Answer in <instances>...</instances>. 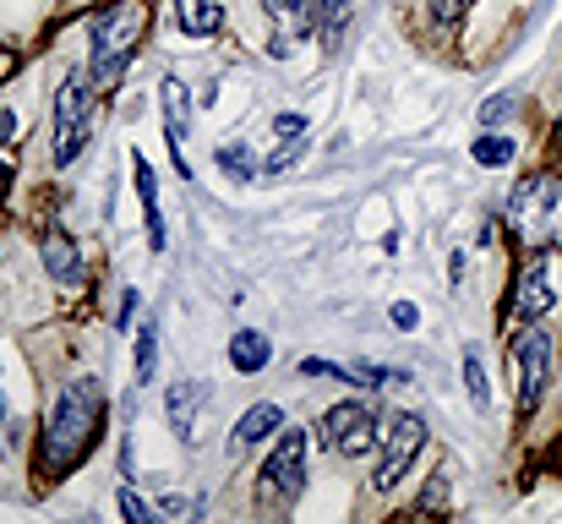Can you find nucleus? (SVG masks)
I'll use <instances>...</instances> for the list:
<instances>
[{"mask_svg":"<svg viewBox=\"0 0 562 524\" xmlns=\"http://www.w3.org/2000/svg\"><path fill=\"white\" fill-rule=\"evenodd\" d=\"M176 5V22L187 38H213L224 27V5L218 0H170Z\"/></svg>","mask_w":562,"mask_h":524,"instance_id":"obj_14","label":"nucleus"},{"mask_svg":"<svg viewBox=\"0 0 562 524\" xmlns=\"http://www.w3.org/2000/svg\"><path fill=\"white\" fill-rule=\"evenodd\" d=\"M159 371V328L154 317H143V334H137V382H154Z\"/></svg>","mask_w":562,"mask_h":524,"instance_id":"obj_21","label":"nucleus"},{"mask_svg":"<svg viewBox=\"0 0 562 524\" xmlns=\"http://www.w3.org/2000/svg\"><path fill=\"white\" fill-rule=\"evenodd\" d=\"M464 11H470V0H431V22H442V27L459 22Z\"/></svg>","mask_w":562,"mask_h":524,"instance_id":"obj_28","label":"nucleus"},{"mask_svg":"<svg viewBox=\"0 0 562 524\" xmlns=\"http://www.w3.org/2000/svg\"><path fill=\"white\" fill-rule=\"evenodd\" d=\"M306 143H312V137H284V143H279V148L268 154V165H262V175H284L290 165H295V159H301V154H306Z\"/></svg>","mask_w":562,"mask_h":524,"instance_id":"obj_22","label":"nucleus"},{"mask_svg":"<svg viewBox=\"0 0 562 524\" xmlns=\"http://www.w3.org/2000/svg\"><path fill=\"white\" fill-rule=\"evenodd\" d=\"M323 443H328L334 454H345V459H361V454H372V448H376V415H372V404H361V399H345V404H334V410L323 415Z\"/></svg>","mask_w":562,"mask_h":524,"instance_id":"obj_6","label":"nucleus"},{"mask_svg":"<svg viewBox=\"0 0 562 524\" xmlns=\"http://www.w3.org/2000/svg\"><path fill=\"white\" fill-rule=\"evenodd\" d=\"M132 186H137V197H143L148 241H154V252H159V246H165V208H159V175H154V165H148L143 154H132Z\"/></svg>","mask_w":562,"mask_h":524,"instance_id":"obj_13","label":"nucleus"},{"mask_svg":"<svg viewBox=\"0 0 562 524\" xmlns=\"http://www.w3.org/2000/svg\"><path fill=\"white\" fill-rule=\"evenodd\" d=\"M442 503H448V465H442V470L431 476V487L420 492V503H415V509H420V514H437Z\"/></svg>","mask_w":562,"mask_h":524,"instance_id":"obj_26","label":"nucleus"},{"mask_svg":"<svg viewBox=\"0 0 562 524\" xmlns=\"http://www.w3.org/2000/svg\"><path fill=\"white\" fill-rule=\"evenodd\" d=\"M262 481H268V498L279 503H295L301 487H306V432H284L279 426V443L262 465Z\"/></svg>","mask_w":562,"mask_h":524,"instance_id":"obj_7","label":"nucleus"},{"mask_svg":"<svg viewBox=\"0 0 562 524\" xmlns=\"http://www.w3.org/2000/svg\"><path fill=\"white\" fill-rule=\"evenodd\" d=\"M273 137H279V143H284V137H306V121H301V115H279V121H273Z\"/></svg>","mask_w":562,"mask_h":524,"instance_id":"obj_29","label":"nucleus"},{"mask_svg":"<svg viewBox=\"0 0 562 524\" xmlns=\"http://www.w3.org/2000/svg\"><path fill=\"white\" fill-rule=\"evenodd\" d=\"M5 186H11V170H5V159H0V191H5Z\"/></svg>","mask_w":562,"mask_h":524,"instance_id":"obj_33","label":"nucleus"},{"mask_svg":"<svg viewBox=\"0 0 562 524\" xmlns=\"http://www.w3.org/2000/svg\"><path fill=\"white\" fill-rule=\"evenodd\" d=\"M508 360H514L519 415H536V404H541V393H547V377H552V339H547L536 323H525V334L514 339Z\"/></svg>","mask_w":562,"mask_h":524,"instance_id":"obj_4","label":"nucleus"},{"mask_svg":"<svg viewBox=\"0 0 562 524\" xmlns=\"http://www.w3.org/2000/svg\"><path fill=\"white\" fill-rule=\"evenodd\" d=\"M262 5L284 33H312L317 27V0H262Z\"/></svg>","mask_w":562,"mask_h":524,"instance_id":"obj_17","label":"nucleus"},{"mask_svg":"<svg viewBox=\"0 0 562 524\" xmlns=\"http://www.w3.org/2000/svg\"><path fill=\"white\" fill-rule=\"evenodd\" d=\"M16 137V115L11 110H0V143H11Z\"/></svg>","mask_w":562,"mask_h":524,"instance_id":"obj_32","label":"nucleus"},{"mask_svg":"<svg viewBox=\"0 0 562 524\" xmlns=\"http://www.w3.org/2000/svg\"><path fill=\"white\" fill-rule=\"evenodd\" d=\"M420 448H426V421L409 415V410H398V415L387 421V437H382V459H376V476H372L376 492H393L398 476L415 465Z\"/></svg>","mask_w":562,"mask_h":524,"instance_id":"obj_5","label":"nucleus"},{"mask_svg":"<svg viewBox=\"0 0 562 524\" xmlns=\"http://www.w3.org/2000/svg\"><path fill=\"white\" fill-rule=\"evenodd\" d=\"M475 165H514V143L497 137V132H486V137L475 143Z\"/></svg>","mask_w":562,"mask_h":524,"instance_id":"obj_23","label":"nucleus"},{"mask_svg":"<svg viewBox=\"0 0 562 524\" xmlns=\"http://www.w3.org/2000/svg\"><path fill=\"white\" fill-rule=\"evenodd\" d=\"M44 268H49V279L60 290H77L82 285V257H77V246H71L66 230H44Z\"/></svg>","mask_w":562,"mask_h":524,"instance_id":"obj_12","label":"nucleus"},{"mask_svg":"<svg viewBox=\"0 0 562 524\" xmlns=\"http://www.w3.org/2000/svg\"><path fill=\"white\" fill-rule=\"evenodd\" d=\"M350 11H356V0H317V38H323L328 49H339Z\"/></svg>","mask_w":562,"mask_h":524,"instance_id":"obj_18","label":"nucleus"},{"mask_svg":"<svg viewBox=\"0 0 562 524\" xmlns=\"http://www.w3.org/2000/svg\"><path fill=\"white\" fill-rule=\"evenodd\" d=\"M514 110H519V93H497V99L481 104V126H503Z\"/></svg>","mask_w":562,"mask_h":524,"instance_id":"obj_25","label":"nucleus"},{"mask_svg":"<svg viewBox=\"0 0 562 524\" xmlns=\"http://www.w3.org/2000/svg\"><path fill=\"white\" fill-rule=\"evenodd\" d=\"M415 323H420V312H415L409 301H398V306H393V328H415Z\"/></svg>","mask_w":562,"mask_h":524,"instance_id":"obj_31","label":"nucleus"},{"mask_svg":"<svg viewBox=\"0 0 562 524\" xmlns=\"http://www.w3.org/2000/svg\"><path fill=\"white\" fill-rule=\"evenodd\" d=\"M552 306L558 301H552V285H547V257H530L519 268V285H514V317L519 323H541Z\"/></svg>","mask_w":562,"mask_h":524,"instance_id":"obj_10","label":"nucleus"},{"mask_svg":"<svg viewBox=\"0 0 562 524\" xmlns=\"http://www.w3.org/2000/svg\"><path fill=\"white\" fill-rule=\"evenodd\" d=\"M148 33V0H110L99 16H93V49H88V77L99 93L121 88L137 44Z\"/></svg>","mask_w":562,"mask_h":524,"instance_id":"obj_2","label":"nucleus"},{"mask_svg":"<svg viewBox=\"0 0 562 524\" xmlns=\"http://www.w3.org/2000/svg\"><path fill=\"white\" fill-rule=\"evenodd\" d=\"M93 99H99L93 77L88 71H66V82L55 88V137H49V159L55 165H71L88 148V137H93Z\"/></svg>","mask_w":562,"mask_h":524,"instance_id":"obj_3","label":"nucleus"},{"mask_svg":"<svg viewBox=\"0 0 562 524\" xmlns=\"http://www.w3.org/2000/svg\"><path fill=\"white\" fill-rule=\"evenodd\" d=\"M213 159H218V170L229 175V180H257V159H251V148H246V143H224V148H218V154H213Z\"/></svg>","mask_w":562,"mask_h":524,"instance_id":"obj_19","label":"nucleus"},{"mask_svg":"<svg viewBox=\"0 0 562 524\" xmlns=\"http://www.w3.org/2000/svg\"><path fill=\"white\" fill-rule=\"evenodd\" d=\"M0 454H5V410H0Z\"/></svg>","mask_w":562,"mask_h":524,"instance_id":"obj_34","label":"nucleus"},{"mask_svg":"<svg viewBox=\"0 0 562 524\" xmlns=\"http://www.w3.org/2000/svg\"><path fill=\"white\" fill-rule=\"evenodd\" d=\"M279 426H284V410H279V404H251V410L235 421V443H240V448H251V443L273 437Z\"/></svg>","mask_w":562,"mask_h":524,"instance_id":"obj_15","label":"nucleus"},{"mask_svg":"<svg viewBox=\"0 0 562 524\" xmlns=\"http://www.w3.org/2000/svg\"><path fill=\"white\" fill-rule=\"evenodd\" d=\"M159 104H165V137H170V159H176V170H181V180H187V175H191V165H187V132H191L187 82L165 77V82H159Z\"/></svg>","mask_w":562,"mask_h":524,"instance_id":"obj_9","label":"nucleus"},{"mask_svg":"<svg viewBox=\"0 0 562 524\" xmlns=\"http://www.w3.org/2000/svg\"><path fill=\"white\" fill-rule=\"evenodd\" d=\"M464 388H470V404L475 410H492V382H486L481 349H464Z\"/></svg>","mask_w":562,"mask_h":524,"instance_id":"obj_20","label":"nucleus"},{"mask_svg":"<svg viewBox=\"0 0 562 524\" xmlns=\"http://www.w3.org/2000/svg\"><path fill=\"white\" fill-rule=\"evenodd\" d=\"M558 132H562V126H558Z\"/></svg>","mask_w":562,"mask_h":524,"instance_id":"obj_35","label":"nucleus"},{"mask_svg":"<svg viewBox=\"0 0 562 524\" xmlns=\"http://www.w3.org/2000/svg\"><path fill=\"white\" fill-rule=\"evenodd\" d=\"M536 246L562 252V186H558V197H552V208H547V224H541V241H536Z\"/></svg>","mask_w":562,"mask_h":524,"instance_id":"obj_24","label":"nucleus"},{"mask_svg":"<svg viewBox=\"0 0 562 524\" xmlns=\"http://www.w3.org/2000/svg\"><path fill=\"white\" fill-rule=\"evenodd\" d=\"M558 175H525L508 197V224L525 235V241H541V224H547V208L558 197Z\"/></svg>","mask_w":562,"mask_h":524,"instance_id":"obj_8","label":"nucleus"},{"mask_svg":"<svg viewBox=\"0 0 562 524\" xmlns=\"http://www.w3.org/2000/svg\"><path fill=\"white\" fill-rule=\"evenodd\" d=\"M121 514H126L132 524H154V520H159V509H148V503H143L132 487H121Z\"/></svg>","mask_w":562,"mask_h":524,"instance_id":"obj_27","label":"nucleus"},{"mask_svg":"<svg viewBox=\"0 0 562 524\" xmlns=\"http://www.w3.org/2000/svg\"><path fill=\"white\" fill-rule=\"evenodd\" d=\"M268 355H273V345H268L257 328H240V334L229 339V366H235V371H262Z\"/></svg>","mask_w":562,"mask_h":524,"instance_id":"obj_16","label":"nucleus"},{"mask_svg":"<svg viewBox=\"0 0 562 524\" xmlns=\"http://www.w3.org/2000/svg\"><path fill=\"white\" fill-rule=\"evenodd\" d=\"M137 306H143V296H137V290H126V296H121V317H115V323L126 328V323L137 317Z\"/></svg>","mask_w":562,"mask_h":524,"instance_id":"obj_30","label":"nucleus"},{"mask_svg":"<svg viewBox=\"0 0 562 524\" xmlns=\"http://www.w3.org/2000/svg\"><path fill=\"white\" fill-rule=\"evenodd\" d=\"M202 399H207V382H196V377L170 382V393H165V415H170V432H176L181 443L196 432V410H202Z\"/></svg>","mask_w":562,"mask_h":524,"instance_id":"obj_11","label":"nucleus"},{"mask_svg":"<svg viewBox=\"0 0 562 524\" xmlns=\"http://www.w3.org/2000/svg\"><path fill=\"white\" fill-rule=\"evenodd\" d=\"M104 382L99 377H77L60 399H55V410H49V421H44V476H71L88 454H93V443H99V432H104Z\"/></svg>","mask_w":562,"mask_h":524,"instance_id":"obj_1","label":"nucleus"}]
</instances>
